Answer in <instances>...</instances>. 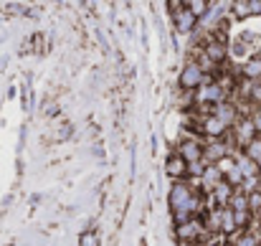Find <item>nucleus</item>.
<instances>
[{"label":"nucleus","mask_w":261,"mask_h":246,"mask_svg":"<svg viewBox=\"0 0 261 246\" xmlns=\"http://www.w3.org/2000/svg\"><path fill=\"white\" fill-rule=\"evenodd\" d=\"M208 236L211 234H208V229H205V224H203L200 216H195V218H190V221H185V224L177 226V239L185 241V244H195V241H203Z\"/></svg>","instance_id":"nucleus-1"},{"label":"nucleus","mask_w":261,"mask_h":246,"mask_svg":"<svg viewBox=\"0 0 261 246\" xmlns=\"http://www.w3.org/2000/svg\"><path fill=\"white\" fill-rule=\"evenodd\" d=\"M203 145L205 142H200V140H195L190 132H185V137L180 140V147H177V155L185 160V163H200L203 160Z\"/></svg>","instance_id":"nucleus-2"},{"label":"nucleus","mask_w":261,"mask_h":246,"mask_svg":"<svg viewBox=\"0 0 261 246\" xmlns=\"http://www.w3.org/2000/svg\"><path fill=\"white\" fill-rule=\"evenodd\" d=\"M223 158H231L228 140H208L203 145V160H205V165H218Z\"/></svg>","instance_id":"nucleus-3"},{"label":"nucleus","mask_w":261,"mask_h":246,"mask_svg":"<svg viewBox=\"0 0 261 246\" xmlns=\"http://www.w3.org/2000/svg\"><path fill=\"white\" fill-rule=\"evenodd\" d=\"M205 82H211L205 77V71L198 66V61H188L180 71V86L182 89H195V86H203Z\"/></svg>","instance_id":"nucleus-4"},{"label":"nucleus","mask_w":261,"mask_h":246,"mask_svg":"<svg viewBox=\"0 0 261 246\" xmlns=\"http://www.w3.org/2000/svg\"><path fill=\"white\" fill-rule=\"evenodd\" d=\"M226 91L218 86V82H205L200 86V91H198V104H205V107H216V104H221V102H226Z\"/></svg>","instance_id":"nucleus-5"},{"label":"nucleus","mask_w":261,"mask_h":246,"mask_svg":"<svg viewBox=\"0 0 261 246\" xmlns=\"http://www.w3.org/2000/svg\"><path fill=\"white\" fill-rule=\"evenodd\" d=\"M233 140H236V145L241 147V150H246L249 147V142L256 137V130H254V122L249 119V117H241L236 125H233Z\"/></svg>","instance_id":"nucleus-6"},{"label":"nucleus","mask_w":261,"mask_h":246,"mask_svg":"<svg viewBox=\"0 0 261 246\" xmlns=\"http://www.w3.org/2000/svg\"><path fill=\"white\" fill-rule=\"evenodd\" d=\"M203 56H205V59H208L211 64L221 66V64L226 61V56H228L223 38H216V36H211V38L205 41V46H203Z\"/></svg>","instance_id":"nucleus-7"},{"label":"nucleus","mask_w":261,"mask_h":246,"mask_svg":"<svg viewBox=\"0 0 261 246\" xmlns=\"http://www.w3.org/2000/svg\"><path fill=\"white\" fill-rule=\"evenodd\" d=\"M228 130H231V127L223 125V122H221L218 117H213V114L205 117V119L200 122V132H203L208 140H223V135H226Z\"/></svg>","instance_id":"nucleus-8"},{"label":"nucleus","mask_w":261,"mask_h":246,"mask_svg":"<svg viewBox=\"0 0 261 246\" xmlns=\"http://www.w3.org/2000/svg\"><path fill=\"white\" fill-rule=\"evenodd\" d=\"M165 173L173 178L175 183H180L182 178L188 180V163H185V160L175 153V155H170V158H168V163H165Z\"/></svg>","instance_id":"nucleus-9"},{"label":"nucleus","mask_w":261,"mask_h":246,"mask_svg":"<svg viewBox=\"0 0 261 246\" xmlns=\"http://www.w3.org/2000/svg\"><path fill=\"white\" fill-rule=\"evenodd\" d=\"M231 158L236 160L239 170H241V175H244V180H246V178H261V170L256 167V163H254L251 158H246V153H239V150H236Z\"/></svg>","instance_id":"nucleus-10"},{"label":"nucleus","mask_w":261,"mask_h":246,"mask_svg":"<svg viewBox=\"0 0 261 246\" xmlns=\"http://www.w3.org/2000/svg\"><path fill=\"white\" fill-rule=\"evenodd\" d=\"M233 193H236V190H233V185H228L226 180H223V183H218V185L213 188V193H211V195H213V203H216V208H226V206L231 203Z\"/></svg>","instance_id":"nucleus-11"},{"label":"nucleus","mask_w":261,"mask_h":246,"mask_svg":"<svg viewBox=\"0 0 261 246\" xmlns=\"http://www.w3.org/2000/svg\"><path fill=\"white\" fill-rule=\"evenodd\" d=\"M173 18H175V26H177L180 33H190V31L195 28V23H198V18H195L188 8H182V10L173 13Z\"/></svg>","instance_id":"nucleus-12"},{"label":"nucleus","mask_w":261,"mask_h":246,"mask_svg":"<svg viewBox=\"0 0 261 246\" xmlns=\"http://www.w3.org/2000/svg\"><path fill=\"white\" fill-rule=\"evenodd\" d=\"M200 180H203V190H208V193H213V188H216L218 183H223V173L218 170V165H208Z\"/></svg>","instance_id":"nucleus-13"},{"label":"nucleus","mask_w":261,"mask_h":246,"mask_svg":"<svg viewBox=\"0 0 261 246\" xmlns=\"http://www.w3.org/2000/svg\"><path fill=\"white\" fill-rule=\"evenodd\" d=\"M241 77L249 79V82H261V56L249 59V61L241 66Z\"/></svg>","instance_id":"nucleus-14"},{"label":"nucleus","mask_w":261,"mask_h":246,"mask_svg":"<svg viewBox=\"0 0 261 246\" xmlns=\"http://www.w3.org/2000/svg\"><path fill=\"white\" fill-rule=\"evenodd\" d=\"M239 231V226H236V216H233V211L226 206V208H221V234H226V236H233Z\"/></svg>","instance_id":"nucleus-15"},{"label":"nucleus","mask_w":261,"mask_h":246,"mask_svg":"<svg viewBox=\"0 0 261 246\" xmlns=\"http://www.w3.org/2000/svg\"><path fill=\"white\" fill-rule=\"evenodd\" d=\"M228 208L236 211V213H251V211H249V195L241 193V190H236L233 198H231V203H228Z\"/></svg>","instance_id":"nucleus-16"},{"label":"nucleus","mask_w":261,"mask_h":246,"mask_svg":"<svg viewBox=\"0 0 261 246\" xmlns=\"http://www.w3.org/2000/svg\"><path fill=\"white\" fill-rule=\"evenodd\" d=\"M185 8H188L195 18H205V13H208L211 3H205V0H190V3H185Z\"/></svg>","instance_id":"nucleus-17"},{"label":"nucleus","mask_w":261,"mask_h":246,"mask_svg":"<svg viewBox=\"0 0 261 246\" xmlns=\"http://www.w3.org/2000/svg\"><path fill=\"white\" fill-rule=\"evenodd\" d=\"M249 211H251V213H259L261 211V190L249 195Z\"/></svg>","instance_id":"nucleus-18"},{"label":"nucleus","mask_w":261,"mask_h":246,"mask_svg":"<svg viewBox=\"0 0 261 246\" xmlns=\"http://www.w3.org/2000/svg\"><path fill=\"white\" fill-rule=\"evenodd\" d=\"M231 8L236 10V15H239V18H244V15H251V3H233Z\"/></svg>","instance_id":"nucleus-19"},{"label":"nucleus","mask_w":261,"mask_h":246,"mask_svg":"<svg viewBox=\"0 0 261 246\" xmlns=\"http://www.w3.org/2000/svg\"><path fill=\"white\" fill-rule=\"evenodd\" d=\"M226 246H233V244H226Z\"/></svg>","instance_id":"nucleus-20"},{"label":"nucleus","mask_w":261,"mask_h":246,"mask_svg":"<svg viewBox=\"0 0 261 246\" xmlns=\"http://www.w3.org/2000/svg\"><path fill=\"white\" fill-rule=\"evenodd\" d=\"M259 246H261V244H259Z\"/></svg>","instance_id":"nucleus-21"}]
</instances>
